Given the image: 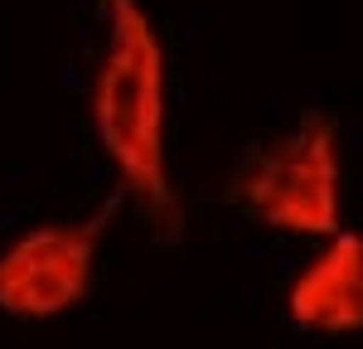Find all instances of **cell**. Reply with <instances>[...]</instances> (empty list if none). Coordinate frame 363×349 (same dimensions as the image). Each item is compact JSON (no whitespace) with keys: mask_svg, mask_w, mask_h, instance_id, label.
<instances>
[{"mask_svg":"<svg viewBox=\"0 0 363 349\" xmlns=\"http://www.w3.org/2000/svg\"><path fill=\"white\" fill-rule=\"evenodd\" d=\"M121 204V189H112L83 218H44L15 233L0 248V316L49 325L78 311L97 287L107 228Z\"/></svg>","mask_w":363,"mask_h":349,"instance_id":"3","label":"cell"},{"mask_svg":"<svg viewBox=\"0 0 363 349\" xmlns=\"http://www.w3.org/2000/svg\"><path fill=\"white\" fill-rule=\"evenodd\" d=\"M223 199L252 223L301 243L344 228V126L330 107H310L291 126L252 145L233 165Z\"/></svg>","mask_w":363,"mask_h":349,"instance_id":"2","label":"cell"},{"mask_svg":"<svg viewBox=\"0 0 363 349\" xmlns=\"http://www.w3.org/2000/svg\"><path fill=\"white\" fill-rule=\"evenodd\" d=\"M286 316L306 335H363V228H339L291 277Z\"/></svg>","mask_w":363,"mask_h":349,"instance_id":"4","label":"cell"},{"mask_svg":"<svg viewBox=\"0 0 363 349\" xmlns=\"http://www.w3.org/2000/svg\"><path fill=\"white\" fill-rule=\"evenodd\" d=\"M107 39L87 78V121L121 199L136 204L150 243L184 238V194L169 170V49L145 0H102Z\"/></svg>","mask_w":363,"mask_h":349,"instance_id":"1","label":"cell"}]
</instances>
